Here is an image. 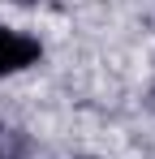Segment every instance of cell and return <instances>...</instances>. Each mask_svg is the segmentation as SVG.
<instances>
[{
    "label": "cell",
    "mask_w": 155,
    "mask_h": 159,
    "mask_svg": "<svg viewBox=\"0 0 155 159\" xmlns=\"http://www.w3.org/2000/svg\"><path fill=\"white\" fill-rule=\"evenodd\" d=\"M35 60H39V39L0 26V78L4 73H17V69L35 65Z\"/></svg>",
    "instance_id": "1"
},
{
    "label": "cell",
    "mask_w": 155,
    "mask_h": 159,
    "mask_svg": "<svg viewBox=\"0 0 155 159\" xmlns=\"http://www.w3.org/2000/svg\"><path fill=\"white\" fill-rule=\"evenodd\" d=\"M17 4H35V0H17Z\"/></svg>",
    "instance_id": "2"
}]
</instances>
